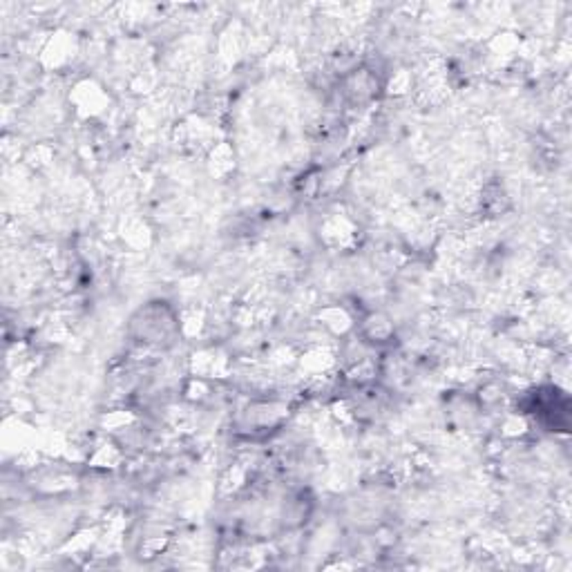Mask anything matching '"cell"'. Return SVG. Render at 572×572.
I'll list each match as a JSON object with an SVG mask.
<instances>
[{"instance_id": "6da1fadb", "label": "cell", "mask_w": 572, "mask_h": 572, "mask_svg": "<svg viewBox=\"0 0 572 572\" xmlns=\"http://www.w3.org/2000/svg\"><path fill=\"white\" fill-rule=\"evenodd\" d=\"M141 318H144V320H152V322H159V320H161V322H166V320H168V313H166V311H161V308L148 306L146 311H141ZM134 327H139V338H146V340H148L150 331L154 329V331H157V342H163L161 335H166V331H168V329H159V327H154V324H150V322H146V324H144V322H141V324L134 322ZM146 340H144V342H146Z\"/></svg>"}]
</instances>
